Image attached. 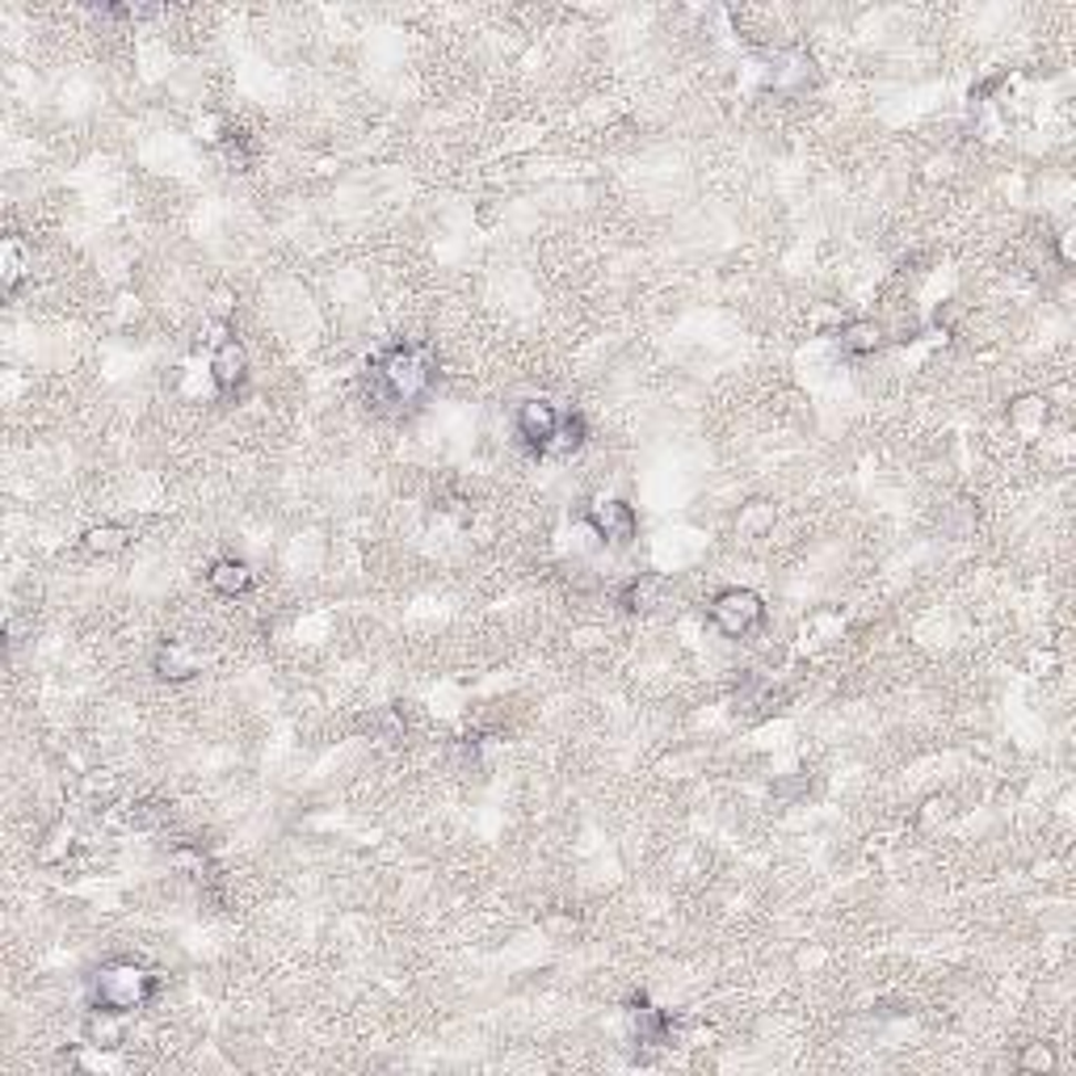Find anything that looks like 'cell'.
Segmentation results:
<instances>
[{
    "instance_id": "1",
    "label": "cell",
    "mask_w": 1076,
    "mask_h": 1076,
    "mask_svg": "<svg viewBox=\"0 0 1076 1076\" xmlns=\"http://www.w3.org/2000/svg\"><path fill=\"white\" fill-rule=\"evenodd\" d=\"M433 379H438L433 354L417 341H396L366 366V396L379 412H404L429 396Z\"/></svg>"
},
{
    "instance_id": "2",
    "label": "cell",
    "mask_w": 1076,
    "mask_h": 1076,
    "mask_svg": "<svg viewBox=\"0 0 1076 1076\" xmlns=\"http://www.w3.org/2000/svg\"><path fill=\"white\" fill-rule=\"evenodd\" d=\"M156 992H160V975L152 968H144V963H135V959H109V963H102L97 968V975H93V992H88V1005L93 1010H106V1013H135V1010H148L152 1001H156Z\"/></svg>"
},
{
    "instance_id": "3",
    "label": "cell",
    "mask_w": 1076,
    "mask_h": 1076,
    "mask_svg": "<svg viewBox=\"0 0 1076 1076\" xmlns=\"http://www.w3.org/2000/svg\"><path fill=\"white\" fill-rule=\"evenodd\" d=\"M707 618H711V627H715L723 639H744V635H753L761 623H765V602H761L753 589L732 585V589H719L715 597H711Z\"/></svg>"
},
{
    "instance_id": "4",
    "label": "cell",
    "mask_w": 1076,
    "mask_h": 1076,
    "mask_svg": "<svg viewBox=\"0 0 1076 1076\" xmlns=\"http://www.w3.org/2000/svg\"><path fill=\"white\" fill-rule=\"evenodd\" d=\"M513 429H518V438H522V446H526L530 455L551 459V455H555V442H560V429H564V408L551 400L518 404Z\"/></svg>"
},
{
    "instance_id": "5",
    "label": "cell",
    "mask_w": 1076,
    "mask_h": 1076,
    "mask_svg": "<svg viewBox=\"0 0 1076 1076\" xmlns=\"http://www.w3.org/2000/svg\"><path fill=\"white\" fill-rule=\"evenodd\" d=\"M585 522L593 526V534L610 547H631L635 534H639V513H635L627 501H597V505L585 509Z\"/></svg>"
},
{
    "instance_id": "6",
    "label": "cell",
    "mask_w": 1076,
    "mask_h": 1076,
    "mask_svg": "<svg viewBox=\"0 0 1076 1076\" xmlns=\"http://www.w3.org/2000/svg\"><path fill=\"white\" fill-rule=\"evenodd\" d=\"M211 383L223 396H236L249 383V349L236 337L219 341V349L211 354Z\"/></svg>"
},
{
    "instance_id": "7",
    "label": "cell",
    "mask_w": 1076,
    "mask_h": 1076,
    "mask_svg": "<svg viewBox=\"0 0 1076 1076\" xmlns=\"http://www.w3.org/2000/svg\"><path fill=\"white\" fill-rule=\"evenodd\" d=\"M207 585L219 597H244V593L253 589V568L244 560H236V555H223V560H215L211 568H207Z\"/></svg>"
},
{
    "instance_id": "8",
    "label": "cell",
    "mask_w": 1076,
    "mask_h": 1076,
    "mask_svg": "<svg viewBox=\"0 0 1076 1076\" xmlns=\"http://www.w3.org/2000/svg\"><path fill=\"white\" fill-rule=\"evenodd\" d=\"M837 341H842L845 354L866 358V354H875L884 345V324H875V320H849V324H842Z\"/></svg>"
},
{
    "instance_id": "9",
    "label": "cell",
    "mask_w": 1076,
    "mask_h": 1076,
    "mask_svg": "<svg viewBox=\"0 0 1076 1076\" xmlns=\"http://www.w3.org/2000/svg\"><path fill=\"white\" fill-rule=\"evenodd\" d=\"M85 1038L93 1047H106V1052H118L127 1043V1031H123V1013H106L93 1010L85 1022Z\"/></svg>"
},
{
    "instance_id": "10",
    "label": "cell",
    "mask_w": 1076,
    "mask_h": 1076,
    "mask_svg": "<svg viewBox=\"0 0 1076 1076\" xmlns=\"http://www.w3.org/2000/svg\"><path fill=\"white\" fill-rule=\"evenodd\" d=\"M660 589H665V581H660V576H652V572H639V576H631V581L623 585L618 602H623L627 610H652L656 602H660Z\"/></svg>"
},
{
    "instance_id": "11",
    "label": "cell",
    "mask_w": 1076,
    "mask_h": 1076,
    "mask_svg": "<svg viewBox=\"0 0 1076 1076\" xmlns=\"http://www.w3.org/2000/svg\"><path fill=\"white\" fill-rule=\"evenodd\" d=\"M156 673L169 677V681H186V677L198 673V660H194L181 644H165V648L156 652Z\"/></svg>"
},
{
    "instance_id": "12",
    "label": "cell",
    "mask_w": 1076,
    "mask_h": 1076,
    "mask_svg": "<svg viewBox=\"0 0 1076 1076\" xmlns=\"http://www.w3.org/2000/svg\"><path fill=\"white\" fill-rule=\"evenodd\" d=\"M130 543V530L127 526H93L85 534V547L93 551V555H118V551H127Z\"/></svg>"
},
{
    "instance_id": "13",
    "label": "cell",
    "mask_w": 1076,
    "mask_h": 1076,
    "mask_svg": "<svg viewBox=\"0 0 1076 1076\" xmlns=\"http://www.w3.org/2000/svg\"><path fill=\"white\" fill-rule=\"evenodd\" d=\"M1026 1073H1052L1055 1068V1047L1052 1043H1031L1026 1052H1022V1059H1017Z\"/></svg>"
}]
</instances>
